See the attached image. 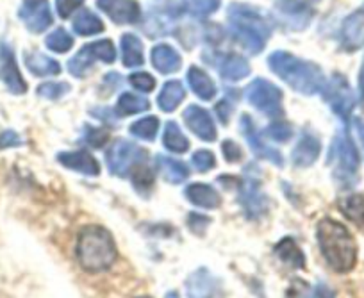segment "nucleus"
<instances>
[{"label":"nucleus","mask_w":364,"mask_h":298,"mask_svg":"<svg viewBox=\"0 0 364 298\" xmlns=\"http://www.w3.org/2000/svg\"><path fill=\"white\" fill-rule=\"evenodd\" d=\"M145 150L139 149L132 142L127 139H117L107 150V166L118 177L131 174L132 168L139 166L145 159Z\"/></svg>","instance_id":"nucleus-6"},{"label":"nucleus","mask_w":364,"mask_h":298,"mask_svg":"<svg viewBox=\"0 0 364 298\" xmlns=\"http://www.w3.org/2000/svg\"><path fill=\"white\" fill-rule=\"evenodd\" d=\"M275 254L286 265L293 266V268H304L306 265V257H304V252L300 250V247L296 245V241L293 238H284L281 243L275 247Z\"/></svg>","instance_id":"nucleus-27"},{"label":"nucleus","mask_w":364,"mask_h":298,"mask_svg":"<svg viewBox=\"0 0 364 298\" xmlns=\"http://www.w3.org/2000/svg\"><path fill=\"white\" fill-rule=\"evenodd\" d=\"M150 107L149 100L134 93H124L118 98V113L120 115H139Z\"/></svg>","instance_id":"nucleus-33"},{"label":"nucleus","mask_w":364,"mask_h":298,"mask_svg":"<svg viewBox=\"0 0 364 298\" xmlns=\"http://www.w3.org/2000/svg\"><path fill=\"white\" fill-rule=\"evenodd\" d=\"M247 100L266 117H282V91L269 80H252L247 87Z\"/></svg>","instance_id":"nucleus-5"},{"label":"nucleus","mask_w":364,"mask_h":298,"mask_svg":"<svg viewBox=\"0 0 364 298\" xmlns=\"http://www.w3.org/2000/svg\"><path fill=\"white\" fill-rule=\"evenodd\" d=\"M22 145V138L15 131H2L0 132V150L11 149V147Z\"/></svg>","instance_id":"nucleus-46"},{"label":"nucleus","mask_w":364,"mask_h":298,"mask_svg":"<svg viewBox=\"0 0 364 298\" xmlns=\"http://www.w3.org/2000/svg\"><path fill=\"white\" fill-rule=\"evenodd\" d=\"M132 182H134L136 189L138 191H145V189H150L154 186V174L150 168L143 166V163L139 166H136L134 175H132Z\"/></svg>","instance_id":"nucleus-38"},{"label":"nucleus","mask_w":364,"mask_h":298,"mask_svg":"<svg viewBox=\"0 0 364 298\" xmlns=\"http://www.w3.org/2000/svg\"><path fill=\"white\" fill-rule=\"evenodd\" d=\"M229 22L234 34L250 54H259L264 48L266 41L272 36L268 22L255 11L254 8L245 4H232L229 8Z\"/></svg>","instance_id":"nucleus-4"},{"label":"nucleus","mask_w":364,"mask_h":298,"mask_svg":"<svg viewBox=\"0 0 364 298\" xmlns=\"http://www.w3.org/2000/svg\"><path fill=\"white\" fill-rule=\"evenodd\" d=\"M320 152V139L314 134H311V132H304V134L300 136L296 147L293 149V163H295L296 166H311V164L318 159Z\"/></svg>","instance_id":"nucleus-20"},{"label":"nucleus","mask_w":364,"mask_h":298,"mask_svg":"<svg viewBox=\"0 0 364 298\" xmlns=\"http://www.w3.org/2000/svg\"><path fill=\"white\" fill-rule=\"evenodd\" d=\"M95 59L97 58L93 55V52H91V47L90 45H86V47L80 48V50L68 61L70 73L75 77L86 75V72L93 66V61H95Z\"/></svg>","instance_id":"nucleus-32"},{"label":"nucleus","mask_w":364,"mask_h":298,"mask_svg":"<svg viewBox=\"0 0 364 298\" xmlns=\"http://www.w3.org/2000/svg\"><path fill=\"white\" fill-rule=\"evenodd\" d=\"M86 143L91 147H95V149H102L104 145L109 139V134L104 129H93V127H86Z\"/></svg>","instance_id":"nucleus-42"},{"label":"nucleus","mask_w":364,"mask_h":298,"mask_svg":"<svg viewBox=\"0 0 364 298\" xmlns=\"http://www.w3.org/2000/svg\"><path fill=\"white\" fill-rule=\"evenodd\" d=\"M75 254L80 268L99 273L111 268L117 259V245L109 230L100 225H90L80 230Z\"/></svg>","instance_id":"nucleus-3"},{"label":"nucleus","mask_w":364,"mask_h":298,"mask_svg":"<svg viewBox=\"0 0 364 298\" xmlns=\"http://www.w3.org/2000/svg\"><path fill=\"white\" fill-rule=\"evenodd\" d=\"M240 202L243 206L245 215L250 220L262 218L268 213V198L264 196L259 182V175H254V171L245 170V179L240 188Z\"/></svg>","instance_id":"nucleus-8"},{"label":"nucleus","mask_w":364,"mask_h":298,"mask_svg":"<svg viewBox=\"0 0 364 298\" xmlns=\"http://www.w3.org/2000/svg\"><path fill=\"white\" fill-rule=\"evenodd\" d=\"M339 209L348 220H352L355 225L364 227V195H350L339 202Z\"/></svg>","instance_id":"nucleus-30"},{"label":"nucleus","mask_w":364,"mask_h":298,"mask_svg":"<svg viewBox=\"0 0 364 298\" xmlns=\"http://www.w3.org/2000/svg\"><path fill=\"white\" fill-rule=\"evenodd\" d=\"M97 8L118 26H132L141 20V8L136 0H97Z\"/></svg>","instance_id":"nucleus-12"},{"label":"nucleus","mask_w":364,"mask_h":298,"mask_svg":"<svg viewBox=\"0 0 364 298\" xmlns=\"http://www.w3.org/2000/svg\"><path fill=\"white\" fill-rule=\"evenodd\" d=\"M321 91H323L325 102L332 107V111L338 117H341L343 120H348L353 111V106H355V97H353V91L350 87L348 80L343 75H339V73H336V75L331 77L328 83H325Z\"/></svg>","instance_id":"nucleus-7"},{"label":"nucleus","mask_w":364,"mask_h":298,"mask_svg":"<svg viewBox=\"0 0 364 298\" xmlns=\"http://www.w3.org/2000/svg\"><path fill=\"white\" fill-rule=\"evenodd\" d=\"M0 80L13 95H23L27 91V83L20 73L15 50L6 41H0Z\"/></svg>","instance_id":"nucleus-10"},{"label":"nucleus","mask_w":364,"mask_h":298,"mask_svg":"<svg viewBox=\"0 0 364 298\" xmlns=\"http://www.w3.org/2000/svg\"><path fill=\"white\" fill-rule=\"evenodd\" d=\"M318 2V0H279L277 2V9L286 16V18L293 20L295 26L296 20H302L304 27L307 26V22L311 20V15H313V9L311 6Z\"/></svg>","instance_id":"nucleus-22"},{"label":"nucleus","mask_w":364,"mask_h":298,"mask_svg":"<svg viewBox=\"0 0 364 298\" xmlns=\"http://www.w3.org/2000/svg\"><path fill=\"white\" fill-rule=\"evenodd\" d=\"M159 131V120L156 117H145L131 125V134L145 142H154Z\"/></svg>","instance_id":"nucleus-34"},{"label":"nucleus","mask_w":364,"mask_h":298,"mask_svg":"<svg viewBox=\"0 0 364 298\" xmlns=\"http://www.w3.org/2000/svg\"><path fill=\"white\" fill-rule=\"evenodd\" d=\"M188 201L193 206L204 209H218L222 204V196L216 191L213 186L204 184V182H197V184H190L184 191Z\"/></svg>","instance_id":"nucleus-19"},{"label":"nucleus","mask_w":364,"mask_h":298,"mask_svg":"<svg viewBox=\"0 0 364 298\" xmlns=\"http://www.w3.org/2000/svg\"><path fill=\"white\" fill-rule=\"evenodd\" d=\"M359 91H360V98L364 100V65L360 68V75H359Z\"/></svg>","instance_id":"nucleus-50"},{"label":"nucleus","mask_w":364,"mask_h":298,"mask_svg":"<svg viewBox=\"0 0 364 298\" xmlns=\"http://www.w3.org/2000/svg\"><path fill=\"white\" fill-rule=\"evenodd\" d=\"M139 298H150V297H139Z\"/></svg>","instance_id":"nucleus-53"},{"label":"nucleus","mask_w":364,"mask_h":298,"mask_svg":"<svg viewBox=\"0 0 364 298\" xmlns=\"http://www.w3.org/2000/svg\"><path fill=\"white\" fill-rule=\"evenodd\" d=\"M220 73L227 80H241L250 73V65L241 55H229L227 59H223L222 66H220Z\"/></svg>","instance_id":"nucleus-29"},{"label":"nucleus","mask_w":364,"mask_h":298,"mask_svg":"<svg viewBox=\"0 0 364 298\" xmlns=\"http://www.w3.org/2000/svg\"><path fill=\"white\" fill-rule=\"evenodd\" d=\"M163 143L168 150L175 154H184L190 149V142L184 134H182L181 127H178L175 122H168L166 129H164L163 134Z\"/></svg>","instance_id":"nucleus-31"},{"label":"nucleus","mask_w":364,"mask_h":298,"mask_svg":"<svg viewBox=\"0 0 364 298\" xmlns=\"http://www.w3.org/2000/svg\"><path fill=\"white\" fill-rule=\"evenodd\" d=\"M188 225H190V229L193 230V233H204L205 227L209 225V218H205L204 215H195V213H191L190 215V220H188Z\"/></svg>","instance_id":"nucleus-47"},{"label":"nucleus","mask_w":364,"mask_h":298,"mask_svg":"<svg viewBox=\"0 0 364 298\" xmlns=\"http://www.w3.org/2000/svg\"><path fill=\"white\" fill-rule=\"evenodd\" d=\"M23 61H26L27 70H29L33 75L38 77H47V75H58L61 72V66L55 59H50L48 55L41 54L36 50H27L23 54Z\"/></svg>","instance_id":"nucleus-21"},{"label":"nucleus","mask_w":364,"mask_h":298,"mask_svg":"<svg viewBox=\"0 0 364 298\" xmlns=\"http://www.w3.org/2000/svg\"><path fill=\"white\" fill-rule=\"evenodd\" d=\"M188 83H190L191 90L197 97H200L202 100H211L216 97V84L208 73L204 72L198 66H191L190 72H188Z\"/></svg>","instance_id":"nucleus-23"},{"label":"nucleus","mask_w":364,"mask_h":298,"mask_svg":"<svg viewBox=\"0 0 364 298\" xmlns=\"http://www.w3.org/2000/svg\"><path fill=\"white\" fill-rule=\"evenodd\" d=\"M73 31H75L79 36H95L104 31L102 20L97 15L90 11V9H82L79 15L73 20Z\"/></svg>","instance_id":"nucleus-28"},{"label":"nucleus","mask_w":364,"mask_h":298,"mask_svg":"<svg viewBox=\"0 0 364 298\" xmlns=\"http://www.w3.org/2000/svg\"><path fill=\"white\" fill-rule=\"evenodd\" d=\"M184 122H186L188 129L193 132L195 136H198L204 142H215L216 139V125L213 117L209 115V111H205L204 107L198 106H188L184 111Z\"/></svg>","instance_id":"nucleus-14"},{"label":"nucleus","mask_w":364,"mask_h":298,"mask_svg":"<svg viewBox=\"0 0 364 298\" xmlns=\"http://www.w3.org/2000/svg\"><path fill=\"white\" fill-rule=\"evenodd\" d=\"M266 132H268V136L272 139H275V142H282V143L288 142V139L293 136L291 125L286 124V122H273V124L266 129Z\"/></svg>","instance_id":"nucleus-39"},{"label":"nucleus","mask_w":364,"mask_h":298,"mask_svg":"<svg viewBox=\"0 0 364 298\" xmlns=\"http://www.w3.org/2000/svg\"><path fill=\"white\" fill-rule=\"evenodd\" d=\"M70 86L66 83H45L38 87V95L48 100H58L63 95L68 93Z\"/></svg>","instance_id":"nucleus-37"},{"label":"nucleus","mask_w":364,"mask_h":298,"mask_svg":"<svg viewBox=\"0 0 364 298\" xmlns=\"http://www.w3.org/2000/svg\"><path fill=\"white\" fill-rule=\"evenodd\" d=\"M334 157H336V174L343 181H352L355 177L357 170H359V152H357L355 145H353L352 138L346 132L336 136L334 139Z\"/></svg>","instance_id":"nucleus-9"},{"label":"nucleus","mask_w":364,"mask_h":298,"mask_svg":"<svg viewBox=\"0 0 364 298\" xmlns=\"http://www.w3.org/2000/svg\"><path fill=\"white\" fill-rule=\"evenodd\" d=\"M91 52L97 59H100L102 63H113L117 59V48H114L113 41L111 40H100L95 43H90Z\"/></svg>","instance_id":"nucleus-36"},{"label":"nucleus","mask_w":364,"mask_h":298,"mask_svg":"<svg viewBox=\"0 0 364 298\" xmlns=\"http://www.w3.org/2000/svg\"><path fill=\"white\" fill-rule=\"evenodd\" d=\"M186 293L190 298H216L218 284L208 270L200 268L188 277Z\"/></svg>","instance_id":"nucleus-16"},{"label":"nucleus","mask_w":364,"mask_h":298,"mask_svg":"<svg viewBox=\"0 0 364 298\" xmlns=\"http://www.w3.org/2000/svg\"><path fill=\"white\" fill-rule=\"evenodd\" d=\"M150 58H152V66L163 75L168 73H175L182 66V59L178 55V52L175 50L171 45H156L150 52Z\"/></svg>","instance_id":"nucleus-18"},{"label":"nucleus","mask_w":364,"mask_h":298,"mask_svg":"<svg viewBox=\"0 0 364 298\" xmlns=\"http://www.w3.org/2000/svg\"><path fill=\"white\" fill-rule=\"evenodd\" d=\"M84 0H55V11L61 18H68L75 9L80 8Z\"/></svg>","instance_id":"nucleus-43"},{"label":"nucleus","mask_w":364,"mask_h":298,"mask_svg":"<svg viewBox=\"0 0 364 298\" xmlns=\"http://www.w3.org/2000/svg\"><path fill=\"white\" fill-rule=\"evenodd\" d=\"M58 161L65 168L75 170L84 175H99L100 174V164L95 157L87 154L86 150H75V152H61L58 154Z\"/></svg>","instance_id":"nucleus-17"},{"label":"nucleus","mask_w":364,"mask_h":298,"mask_svg":"<svg viewBox=\"0 0 364 298\" xmlns=\"http://www.w3.org/2000/svg\"><path fill=\"white\" fill-rule=\"evenodd\" d=\"M193 166L198 171H209L216 166L215 154L209 152V150H198L193 154Z\"/></svg>","instance_id":"nucleus-41"},{"label":"nucleus","mask_w":364,"mask_h":298,"mask_svg":"<svg viewBox=\"0 0 364 298\" xmlns=\"http://www.w3.org/2000/svg\"><path fill=\"white\" fill-rule=\"evenodd\" d=\"M18 16L27 29L36 34L47 31L54 22L48 0H22Z\"/></svg>","instance_id":"nucleus-11"},{"label":"nucleus","mask_w":364,"mask_h":298,"mask_svg":"<svg viewBox=\"0 0 364 298\" xmlns=\"http://www.w3.org/2000/svg\"><path fill=\"white\" fill-rule=\"evenodd\" d=\"M186 97V90L178 80H168L161 90L159 97H157V106L164 111V113H171L181 106V102Z\"/></svg>","instance_id":"nucleus-24"},{"label":"nucleus","mask_w":364,"mask_h":298,"mask_svg":"<svg viewBox=\"0 0 364 298\" xmlns=\"http://www.w3.org/2000/svg\"><path fill=\"white\" fill-rule=\"evenodd\" d=\"M157 166L159 171L163 174L164 181L171 182V184H181L182 181H186L190 177V170L182 161L171 159V157L159 156L157 157Z\"/></svg>","instance_id":"nucleus-26"},{"label":"nucleus","mask_w":364,"mask_h":298,"mask_svg":"<svg viewBox=\"0 0 364 298\" xmlns=\"http://www.w3.org/2000/svg\"><path fill=\"white\" fill-rule=\"evenodd\" d=\"M230 111H232V107H230V104L227 102V100L218 102V106H216V115H218V118L222 124H227V122H229Z\"/></svg>","instance_id":"nucleus-49"},{"label":"nucleus","mask_w":364,"mask_h":298,"mask_svg":"<svg viewBox=\"0 0 364 298\" xmlns=\"http://www.w3.org/2000/svg\"><path fill=\"white\" fill-rule=\"evenodd\" d=\"M355 127H357V132H359L360 139H363V143H364V122L363 120H357L355 122Z\"/></svg>","instance_id":"nucleus-51"},{"label":"nucleus","mask_w":364,"mask_h":298,"mask_svg":"<svg viewBox=\"0 0 364 298\" xmlns=\"http://www.w3.org/2000/svg\"><path fill=\"white\" fill-rule=\"evenodd\" d=\"M240 127H241V132H243L245 139H247L248 145H250L252 152H254L259 159L269 161V163H273L275 166H282V164H284L281 152L272 149V147H268L264 142H262L261 136H259L257 132V127H255V124L252 122V118L248 117V115H243V117H241Z\"/></svg>","instance_id":"nucleus-13"},{"label":"nucleus","mask_w":364,"mask_h":298,"mask_svg":"<svg viewBox=\"0 0 364 298\" xmlns=\"http://www.w3.org/2000/svg\"><path fill=\"white\" fill-rule=\"evenodd\" d=\"M268 66L275 75L302 95H316L325 86V75L320 66L295 58L289 52H273L268 58Z\"/></svg>","instance_id":"nucleus-2"},{"label":"nucleus","mask_w":364,"mask_h":298,"mask_svg":"<svg viewBox=\"0 0 364 298\" xmlns=\"http://www.w3.org/2000/svg\"><path fill=\"white\" fill-rule=\"evenodd\" d=\"M341 43L348 52L359 50L364 45V11H353L341 26Z\"/></svg>","instance_id":"nucleus-15"},{"label":"nucleus","mask_w":364,"mask_h":298,"mask_svg":"<svg viewBox=\"0 0 364 298\" xmlns=\"http://www.w3.org/2000/svg\"><path fill=\"white\" fill-rule=\"evenodd\" d=\"M122 63L127 68L143 65V45L136 34L122 36Z\"/></svg>","instance_id":"nucleus-25"},{"label":"nucleus","mask_w":364,"mask_h":298,"mask_svg":"<svg viewBox=\"0 0 364 298\" xmlns=\"http://www.w3.org/2000/svg\"><path fill=\"white\" fill-rule=\"evenodd\" d=\"M316 238L321 255L334 272H352L357 262V245L350 230L341 222L323 218L318 223Z\"/></svg>","instance_id":"nucleus-1"},{"label":"nucleus","mask_w":364,"mask_h":298,"mask_svg":"<svg viewBox=\"0 0 364 298\" xmlns=\"http://www.w3.org/2000/svg\"><path fill=\"white\" fill-rule=\"evenodd\" d=\"M220 8V0H195L193 13L197 16H208Z\"/></svg>","instance_id":"nucleus-44"},{"label":"nucleus","mask_w":364,"mask_h":298,"mask_svg":"<svg viewBox=\"0 0 364 298\" xmlns=\"http://www.w3.org/2000/svg\"><path fill=\"white\" fill-rule=\"evenodd\" d=\"M129 83L136 87V90L143 91V93H150L156 87V79L146 72H136L129 77Z\"/></svg>","instance_id":"nucleus-40"},{"label":"nucleus","mask_w":364,"mask_h":298,"mask_svg":"<svg viewBox=\"0 0 364 298\" xmlns=\"http://www.w3.org/2000/svg\"><path fill=\"white\" fill-rule=\"evenodd\" d=\"M222 152H223V156H225V159L229 161V163H236V161H240L241 156H243L240 145H236V143L230 142V139L223 142Z\"/></svg>","instance_id":"nucleus-45"},{"label":"nucleus","mask_w":364,"mask_h":298,"mask_svg":"<svg viewBox=\"0 0 364 298\" xmlns=\"http://www.w3.org/2000/svg\"><path fill=\"white\" fill-rule=\"evenodd\" d=\"M307 298H336V294L328 286H325V284H318V286H314L313 289H311L309 297Z\"/></svg>","instance_id":"nucleus-48"},{"label":"nucleus","mask_w":364,"mask_h":298,"mask_svg":"<svg viewBox=\"0 0 364 298\" xmlns=\"http://www.w3.org/2000/svg\"><path fill=\"white\" fill-rule=\"evenodd\" d=\"M45 45L48 47V50L55 52V54H65V52H68L73 47V38L65 29L59 27V29L52 31L48 34L47 40H45Z\"/></svg>","instance_id":"nucleus-35"},{"label":"nucleus","mask_w":364,"mask_h":298,"mask_svg":"<svg viewBox=\"0 0 364 298\" xmlns=\"http://www.w3.org/2000/svg\"><path fill=\"white\" fill-rule=\"evenodd\" d=\"M164 298H178V293H175V291H170V293H168Z\"/></svg>","instance_id":"nucleus-52"}]
</instances>
